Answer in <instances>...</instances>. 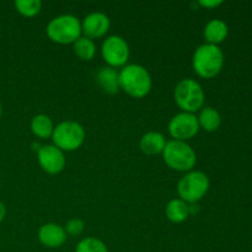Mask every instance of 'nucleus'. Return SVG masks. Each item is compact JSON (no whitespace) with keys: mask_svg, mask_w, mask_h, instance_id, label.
Returning <instances> with one entry per match:
<instances>
[{"mask_svg":"<svg viewBox=\"0 0 252 252\" xmlns=\"http://www.w3.org/2000/svg\"><path fill=\"white\" fill-rule=\"evenodd\" d=\"M120 89L133 98H143L153 88L152 75L140 64H128L118 73Z\"/></svg>","mask_w":252,"mask_h":252,"instance_id":"obj_1","label":"nucleus"},{"mask_svg":"<svg viewBox=\"0 0 252 252\" xmlns=\"http://www.w3.org/2000/svg\"><path fill=\"white\" fill-rule=\"evenodd\" d=\"M224 66V53L218 46L204 43L194 51L192 68L202 79H213Z\"/></svg>","mask_w":252,"mask_h":252,"instance_id":"obj_2","label":"nucleus"},{"mask_svg":"<svg viewBox=\"0 0 252 252\" xmlns=\"http://www.w3.org/2000/svg\"><path fill=\"white\" fill-rule=\"evenodd\" d=\"M47 36L58 44H74L83 34L81 21L74 15H59L47 25Z\"/></svg>","mask_w":252,"mask_h":252,"instance_id":"obj_3","label":"nucleus"},{"mask_svg":"<svg viewBox=\"0 0 252 252\" xmlns=\"http://www.w3.org/2000/svg\"><path fill=\"white\" fill-rule=\"evenodd\" d=\"M174 98L176 105L182 112L196 113L204 107L203 88L194 79H182L179 81L174 90Z\"/></svg>","mask_w":252,"mask_h":252,"instance_id":"obj_4","label":"nucleus"},{"mask_svg":"<svg viewBox=\"0 0 252 252\" xmlns=\"http://www.w3.org/2000/svg\"><path fill=\"white\" fill-rule=\"evenodd\" d=\"M162 158L167 166L179 172H189L197 164V154L187 142L170 140L165 145Z\"/></svg>","mask_w":252,"mask_h":252,"instance_id":"obj_5","label":"nucleus"},{"mask_svg":"<svg viewBox=\"0 0 252 252\" xmlns=\"http://www.w3.org/2000/svg\"><path fill=\"white\" fill-rule=\"evenodd\" d=\"M86 138L85 129L76 121H64L54 127L52 140L53 145L62 152H74L84 144Z\"/></svg>","mask_w":252,"mask_h":252,"instance_id":"obj_6","label":"nucleus"},{"mask_svg":"<svg viewBox=\"0 0 252 252\" xmlns=\"http://www.w3.org/2000/svg\"><path fill=\"white\" fill-rule=\"evenodd\" d=\"M209 177L204 172L192 170L186 172L177 184V193L180 199L186 203H194L201 201L209 191Z\"/></svg>","mask_w":252,"mask_h":252,"instance_id":"obj_7","label":"nucleus"},{"mask_svg":"<svg viewBox=\"0 0 252 252\" xmlns=\"http://www.w3.org/2000/svg\"><path fill=\"white\" fill-rule=\"evenodd\" d=\"M101 56L107 66H111L113 69L121 68V66L123 68L129 59L130 49L127 41L123 37L113 34V36L107 37L102 42Z\"/></svg>","mask_w":252,"mask_h":252,"instance_id":"obj_8","label":"nucleus"},{"mask_svg":"<svg viewBox=\"0 0 252 252\" xmlns=\"http://www.w3.org/2000/svg\"><path fill=\"white\" fill-rule=\"evenodd\" d=\"M170 135L174 138V140H181L187 142L197 135L199 132V125L197 116L193 113L180 112L175 115L169 122Z\"/></svg>","mask_w":252,"mask_h":252,"instance_id":"obj_9","label":"nucleus"},{"mask_svg":"<svg viewBox=\"0 0 252 252\" xmlns=\"http://www.w3.org/2000/svg\"><path fill=\"white\" fill-rule=\"evenodd\" d=\"M37 160L44 172L49 175H58L65 167L64 152L53 144L42 145L37 152Z\"/></svg>","mask_w":252,"mask_h":252,"instance_id":"obj_10","label":"nucleus"},{"mask_svg":"<svg viewBox=\"0 0 252 252\" xmlns=\"http://www.w3.org/2000/svg\"><path fill=\"white\" fill-rule=\"evenodd\" d=\"M110 27L111 21L108 16L100 11L91 12L81 21V31L84 36L93 41L106 36V33L110 31Z\"/></svg>","mask_w":252,"mask_h":252,"instance_id":"obj_11","label":"nucleus"},{"mask_svg":"<svg viewBox=\"0 0 252 252\" xmlns=\"http://www.w3.org/2000/svg\"><path fill=\"white\" fill-rule=\"evenodd\" d=\"M66 233L64 226L56 223H47L39 228L38 240L48 249H58L66 241Z\"/></svg>","mask_w":252,"mask_h":252,"instance_id":"obj_12","label":"nucleus"},{"mask_svg":"<svg viewBox=\"0 0 252 252\" xmlns=\"http://www.w3.org/2000/svg\"><path fill=\"white\" fill-rule=\"evenodd\" d=\"M166 139H165L164 134L160 132H148L142 135L139 142V148L142 150L143 154L149 155V157H154V155L162 154L166 145Z\"/></svg>","mask_w":252,"mask_h":252,"instance_id":"obj_13","label":"nucleus"},{"mask_svg":"<svg viewBox=\"0 0 252 252\" xmlns=\"http://www.w3.org/2000/svg\"><path fill=\"white\" fill-rule=\"evenodd\" d=\"M96 81L102 89L103 93L108 95H115L120 89V81H118V71L111 66H102L96 74Z\"/></svg>","mask_w":252,"mask_h":252,"instance_id":"obj_14","label":"nucleus"},{"mask_svg":"<svg viewBox=\"0 0 252 252\" xmlns=\"http://www.w3.org/2000/svg\"><path fill=\"white\" fill-rule=\"evenodd\" d=\"M229 29L228 25L223 21V20L214 19L211 20L208 24L204 27V38L207 39V43L214 44V46H218L219 43L225 41V38L228 37Z\"/></svg>","mask_w":252,"mask_h":252,"instance_id":"obj_15","label":"nucleus"},{"mask_svg":"<svg viewBox=\"0 0 252 252\" xmlns=\"http://www.w3.org/2000/svg\"><path fill=\"white\" fill-rule=\"evenodd\" d=\"M165 216L171 223H184L189 217V206L180 198H174L165 207Z\"/></svg>","mask_w":252,"mask_h":252,"instance_id":"obj_16","label":"nucleus"},{"mask_svg":"<svg viewBox=\"0 0 252 252\" xmlns=\"http://www.w3.org/2000/svg\"><path fill=\"white\" fill-rule=\"evenodd\" d=\"M199 125V129H204L206 132H216L219 129L221 125V116L216 108L213 107H203L199 111V115L197 117Z\"/></svg>","mask_w":252,"mask_h":252,"instance_id":"obj_17","label":"nucleus"},{"mask_svg":"<svg viewBox=\"0 0 252 252\" xmlns=\"http://www.w3.org/2000/svg\"><path fill=\"white\" fill-rule=\"evenodd\" d=\"M54 123L51 117L44 113L36 115L31 121V130L34 137L41 138V139H48L52 138L54 130Z\"/></svg>","mask_w":252,"mask_h":252,"instance_id":"obj_18","label":"nucleus"},{"mask_svg":"<svg viewBox=\"0 0 252 252\" xmlns=\"http://www.w3.org/2000/svg\"><path fill=\"white\" fill-rule=\"evenodd\" d=\"M73 49L74 53L76 54V57L84 62L93 61L94 57L96 56L95 42L85 36H81L80 38L73 44Z\"/></svg>","mask_w":252,"mask_h":252,"instance_id":"obj_19","label":"nucleus"},{"mask_svg":"<svg viewBox=\"0 0 252 252\" xmlns=\"http://www.w3.org/2000/svg\"><path fill=\"white\" fill-rule=\"evenodd\" d=\"M15 9L24 17H33L39 14L42 9L41 0H16Z\"/></svg>","mask_w":252,"mask_h":252,"instance_id":"obj_20","label":"nucleus"},{"mask_svg":"<svg viewBox=\"0 0 252 252\" xmlns=\"http://www.w3.org/2000/svg\"><path fill=\"white\" fill-rule=\"evenodd\" d=\"M75 252H108V249L100 239L85 238L79 241Z\"/></svg>","mask_w":252,"mask_h":252,"instance_id":"obj_21","label":"nucleus"},{"mask_svg":"<svg viewBox=\"0 0 252 252\" xmlns=\"http://www.w3.org/2000/svg\"><path fill=\"white\" fill-rule=\"evenodd\" d=\"M64 230H65L66 235L79 236L84 233V230H85V223L79 218L69 219V220L66 221L65 226H64Z\"/></svg>","mask_w":252,"mask_h":252,"instance_id":"obj_22","label":"nucleus"},{"mask_svg":"<svg viewBox=\"0 0 252 252\" xmlns=\"http://www.w3.org/2000/svg\"><path fill=\"white\" fill-rule=\"evenodd\" d=\"M223 4L221 0H199V6L204 7V9H216V7L220 6Z\"/></svg>","mask_w":252,"mask_h":252,"instance_id":"obj_23","label":"nucleus"},{"mask_svg":"<svg viewBox=\"0 0 252 252\" xmlns=\"http://www.w3.org/2000/svg\"><path fill=\"white\" fill-rule=\"evenodd\" d=\"M5 217H6V207L2 202H0V223L4 220Z\"/></svg>","mask_w":252,"mask_h":252,"instance_id":"obj_24","label":"nucleus"},{"mask_svg":"<svg viewBox=\"0 0 252 252\" xmlns=\"http://www.w3.org/2000/svg\"><path fill=\"white\" fill-rule=\"evenodd\" d=\"M1 115H2V107H1V103H0V118H1Z\"/></svg>","mask_w":252,"mask_h":252,"instance_id":"obj_25","label":"nucleus"},{"mask_svg":"<svg viewBox=\"0 0 252 252\" xmlns=\"http://www.w3.org/2000/svg\"><path fill=\"white\" fill-rule=\"evenodd\" d=\"M251 252H252V251H251Z\"/></svg>","mask_w":252,"mask_h":252,"instance_id":"obj_26","label":"nucleus"}]
</instances>
